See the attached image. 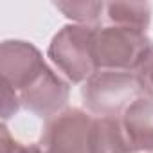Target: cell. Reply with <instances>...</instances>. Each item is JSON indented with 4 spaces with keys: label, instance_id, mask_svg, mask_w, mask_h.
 Returning a JSON list of instances; mask_svg holds the SVG:
<instances>
[{
    "label": "cell",
    "instance_id": "obj_1",
    "mask_svg": "<svg viewBox=\"0 0 153 153\" xmlns=\"http://www.w3.org/2000/svg\"><path fill=\"white\" fill-rule=\"evenodd\" d=\"M40 146L43 153H128L117 117H96L81 108L47 119Z\"/></svg>",
    "mask_w": 153,
    "mask_h": 153
},
{
    "label": "cell",
    "instance_id": "obj_2",
    "mask_svg": "<svg viewBox=\"0 0 153 153\" xmlns=\"http://www.w3.org/2000/svg\"><path fill=\"white\" fill-rule=\"evenodd\" d=\"M142 96L144 90L137 72L97 70L81 88L83 105L96 117H119Z\"/></svg>",
    "mask_w": 153,
    "mask_h": 153
},
{
    "label": "cell",
    "instance_id": "obj_3",
    "mask_svg": "<svg viewBox=\"0 0 153 153\" xmlns=\"http://www.w3.org/2000/svg\"><path fill=\"white\" fill-rule=\"evenodd\" d=\"M151 40L144 31L121 25H96L94 61L97 70L137 72Z\"/></svg>",
    "mask_w": 153,
    "mask_h": 153
},
{
    "label": "cell",
    "instance_id": "obj_4",
    "mask_svg": "<svg viewBox=\"0 0 153 153\" xmlns=\"http://www.w3.org/2000/svg\"><path fill=\"white\" fill-rule=\"evenodd\" d=\"M94 29L68 24L51 40L47 56L68 83H85L97 72L94 61Z\"/></svg>",
    "mask_w": 153,
    "mask_h": 153
},
{
    "label": "cell",
    "instance_id": "obj_5",
    "mask_svg": "<svg viewBox=\"0 0 153 153\" xmlns=\"http://www.w3.org/2000/svg\"><path fill=\"white\" fill-rule=\"evenodd\" d=\"M47 63L42 52L29 42L6 40L0 45V72L2 81L16 94L29 87L45 70Z\"/></svg>",
    "mask_w": 153,
    "mask_h": 153
},
{
    "label": "cell",
    "instance_id": "obj_6",
    "mask_svg": "<svg viewBox=\"0 0 153 153\" xmlns=\"http://www.w3.org/2000/svg\"><path fill=\"white\" fill-rule=\"evenodd\" d=\"M68 96V81L58 76V72H54L49 65L29 87L18 92L22 106L31 114L45 119H51L61 110H65Z\"/></svg>",
    "mask_w": 153,
    "mask_h": 153
},
{
    "label": "cell",
    "instance_id": "obj_7",
    "mask_svg": "<svg viewBox=\"0 0 153 153\" xmlns=\"http://www.w3.org/2000/svg\"><path fill=\"white\" fill-rule=\"evenodd\" d=\"M117 119L128 153H153V97L142 96Z\"/></svg>",
    "mask_w": 153,
    "mask_h": 153
},
{
    "label": "cell",
    "instance_id": "obj_8",
    "mask_svg": "<svg viewBox=\"0 0 153 153\" xmlns=\"http://www.w3.org/2000/svg\"><path fill=\"white\" fill-rule=\"evenodd\" d=\"M149 22L151 6L148 2H105L101 18L103 25H121L146 33Z\"/></svg>",
    "mask_w": 153,
    "mask_h": 153
},
{
    "label": "cell",
    "instance_id": "obj_9",
    "mask_svg": "<svg viewBox=\"0 0 153 153\" xmlns=\"http://www.w3.org/2000/svg\"><path fill=\"white\" fill-rule=\"evenodd\" d=\"M54 6L74 24L90 27L101 24L105 9V2H56Z\"/></svg>",
    "mask_w": 153,
    "mask_h": 153
},
{
    "label": "cell",
    "instance_id": "obj_10",
    "mask_svg": "<svg viewBox=\"0 0 153 153\" xmlns=\"http://www.w3.org/2000/svg\"><path fill=\"white\" fill-rule=\"evenodd\" d=\"M137 76H139V79H140L144 96L153 97V43H151L149 51L146 52L140 67L137 68Z\"/></svg>",
    "mask_w": 153,
    "mask_h": 153
},
{
    "label": "cell",
    "instance_id": "obj_11",
    "mask_svg": "<svg viewBox=\"0 0 153 153\" xmlns=\"http://www.w3.org/2000/svg\"><path fill=\"white\" fill-rule=\"evenodd\" d=\"M2 87H4V88H2V121L7 123L13 115H16V112L20 110L22 103H20L18 94H16L7 83L2 81Z\"/></svg>",
    "mask_w": 153,
    "mask_h": 153
},
{
    "label": "cell",
    "instance_id": "obj_12",
    "mask_svg": "<svg viewBox=\"0 0 153 153\" xmlns=\"http://www.w3.org/2000/svg\"><path fill=\"white\" fill-rule=\"evenodd\" d=\"M15 153H43V149L40 144H20Z\"/></svg>",
    "mask_w": 153,
    "mask_h": 153
}]
</instances>
